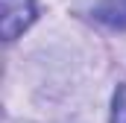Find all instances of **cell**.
I'll return each instance as SVG.
<instances>
[{
  "label": "cell",
  "mask_w": 126,
  "mask_h": 123,
  "mask_svg": "<svg viewBox=\"0 0 126 123\" xmlns=\"http://www.w3.org/2000/svg\"><path fill=\"white\" fill-rule=\"evenodd\" d=\"M0 21H3V38L15 41L21 32L35 21V0H0Z\"/></svg>",
  "instance_id": "6da1fadb"
},
{
  "label": "cell",
  "mask_w": 126,
  "mask_h": 123,
  "mask_svg": "<svg viewBox=\"0 0 126 123\" xmlns=\"http://www.w3.org/2000/svg\"><path fill=\"white\" fill-rule=\"evenodd\" d=\"M94 18L114 30H126V0H103L94 9Z\"/></svg>",
  "instance_id": "7a4b0ae2"
},
{
  "label": "cell",
  "mask_w": 126,
  "mask_h": 123,
  "mask_svg": "<svg viewBox=\"0 0 126 123\" xmlns=\"http://www.w3.org/2000/svg\"><path fill=\"white\" fill-rule=\"evenodd\" d=\"M114 123H126V91H120L114 100Z\"/></svg>",
  "instance_id": "3957f363"
}]
</instances>
